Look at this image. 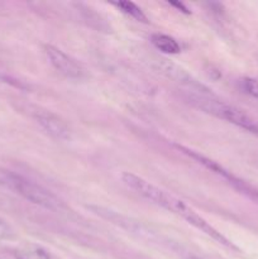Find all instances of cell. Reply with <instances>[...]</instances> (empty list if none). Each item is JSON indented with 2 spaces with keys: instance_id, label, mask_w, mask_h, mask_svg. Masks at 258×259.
I'll return each mask as SVG.
<instances>
[{
  "instance_id": "1",
  "label": "cell",
  "mask_w": 258,
  "mask_h": 259,
  "mask_svg": "<svg viewBox=\"0 0 258 259\" xmlns=\"http://www.w3.org/2000/svg\"><path fill=\"white\" fill-rule=\"evenodd\" d=\"M121 181H123V184L125 185L128 189H131L132 191L138 194L139 196L148 200V201L153 202V204L158 205V206L163 207L167 211L172 212V214L177 215V217L182 218V219L186 220L190 225H192V227L196 228L197 230H200V232H202L204 234H206L207 237L214 239L215 242L219 243L223 247L228 248V249L239 250L237 245L233 244L227 237H224L222 233L218 232L214 227H211L201 215L197 214V212L195 211L194 209H191L189 205L185 204L182 200L177 199L176 196H174V195L169 194V192L159 189L158 186L151 184V182L144 180L143 177L138 176V175L132 174V172H123V174H121Z\"/></svg>"
},
{
  "instance_id": "2",
  "label": "cell",
  "mask_w": 258,
  "mask_h": 259,
  "mask_svg": "<svg viewBox=\"0 0 258 259\" xmlns=\"http://www.w3.org/2000/svg\"><path fill=\"white\" fill-rule=\"evenodd\" d=\"M0 184L5 185L23 199L40 207L53 210V211H60L65 209L62 200L58 199L50 190L14 172L0 169Z\"/></svg>"
},
{
  "instance_id": "3",
  "label": "cell",
  "mask_w": 258,
  "mask_h": 259,
  "mask_svg": "<svg viewBox=\"0 0 258 259\" xmlns=\"http://www.w3.org/2000/svg\"><path fill=\"white\" fill-rule=\"evenodd\" d=\"M187 98L196 108L201 109L205 113L211 114L222 120L234 124L249 133L258 136V123L254 119L250 118L247 113L238 109L237 106L220 100L215 94L209 96H187Z\"/></svg>"
},
{
  "instance_id": "4",
  "label": "cell",
  "mask_w": 258,
  "mask_h": 259,
  "mask_svg": "<svg viewBox=\"0 0 258 259\" xmlns=\"http://www.w3.org/2000/svg\"><path fill=\"white\" fill-rule=\"evenodd\" d=\"M151 62L154 70L179 85L187 94V96H209L214 94L204 83L197 81L191 73L187 72L184 67L166 58H153Z\"/></svg>"
},
{
  "instance_id": "5",
  "label": "cell",
  "mask_w": 258,
  "mask_h": 259,
  "mask_svg": "<svg viewBox=\"0 0 258 259\" xmlns=\"http://www.w3.org/2000/svg\"><path fill=\"white\" fill-rule=\"evenodd\" d=\"M43 51H45L51 65L61 75L67 78H72V80H81L85 77V70L82 68V66L75 58L63 52L62 50L52 45H45Z\"/></svg>"
},
{
  "instance_id": "6",
  "label": "cell",
  "mask_w": 258,
  "mask_h": 259,
  "mask_svg": "<svg viewBox=\"0 0 258 259\" xmlns=\"http://www.w3.org/2000/svg\"><path fill=\"white\" fill-rule=\"evenodd\" d=\"M35 120L40 128L57 141H68L71 139V129L63 119L51 111H38L35 114Z\"/></svg>"
},
{
  "instance_id": "7",
  "label": "cell",
  "mask_w": 258,
  "mask_h": 259,
  "mask_svg": "<svg viewBox=\"0 0 258 259\" xmlns=\"http://www.w3.org/2000/svg\"><path fill=\"white\" fill-rule=\"evenodd\" d=\"M151 42L157 50L168 55H177L181 51L180 43L174 37L164 33H154L151 35Z\"/></svg>"
},
{
  "instance_id": "8",
  "label": "cell",
  "mask_w": 258,
  "mask_h": 259,
  "mask_svg": "<svg viewBox=\"0 0 258 259\" xmlns=\"http://www.w3.org/2000/svg\"><path fill=\"white\" fill-rule=\"evenodd\" d=\"M17 259H51V255L46 249L35 244H25L14 250Z\"/></svg>"
},
{
  "instance_id": "9",
  "label": "cell",
  "mask_w": 258,
  "mask_h": 259,
  "mask_svg": "<svg viewBox=\"0 0 258 259\" xmlns=\"http://www.w3.org/2000/svg\"><path fill=\"white\" fill-rule=\"evenodd\" d=\"M113 5H115L118 9H120V12H123L124 14H126L128 17L133 18V19L137 20V22L148 23V18H147V15L144 14L143 10H142L138 5L134 4V3L116 2V3H113Z\"/></svg>"
},
{
  "instance_id": "10",
  "label": "cell",
  "mask_w": 258,
  "mask_h": 259,
  "mask_svg": "<svg viewBox=\"0 0 258 259\" xmlns=\"http://www.w3.org/2000/svg\"><path fill=\"white\" fill-rule=\"evenodd\" d=\"M240 86L248 95L258 98V80L252 77H244L240 80Z\"/></svg>"
},
{
  "instance_id": "11",
  "label": "cell",
  "mask_w": 258,
  "mask_h": 259,
  "mask_svg": "<svg viewBox=\"0 0 258 259\" xmlns=\"http://www.w3.org/2000/svg\"><path fill=\"white\" fill-rule=\"evenodd\" d=\"M15 237L14 229L5 222L4 219L0 218V239H13Z\"/></svg>"
},
{
  "instance_id": "12",
  "label": "cell",
  "mask_w": 258,
  "mask_h": 259,
  "mask_svg": "<svg viewBox=\"0 0 258 259\" xmlns=\"http://www.w3.org/2000/svg\"><path fill=\"white\" fill-rule=\"evenodd\" d=\"M0 81H2V82H5V83H9V85H12V86H15V88H18V89H24V86L22 85V82H19L17 78H14L13 76H10L9 73L5 72L3 68H0Z\"/></svg>"
},
{
  "instance_id": "13",
  "label": "cell",
  "mask_w": 258,
  "mask_h": 259,
  "mask_svg": "<svg viewBox=\"0 0 258 259\" xmlns=\"http://www.w3.org/2000/svg\"><path fill=\"white\" fill-rule=\"evenodd\" d=\"M169 5H172V7L179 8V9H181V12H184V13H189L187 8H185L184 4H181V3H169Z\"/></svg>"
},
{
  "instance_id": "14",
  "label": "cell",
  "mask_w": 258,
  "mask_h": 259,
  "mask_svg": "<svg viewBox=\"0 0 258 259\" xmlns=\"http://www.w3.org/2000/svg\"><path fill=\"white\" fill-rule=\"evenodd\" d=\"M185 259H202V258L196 257V255H187V257L185 258Z\"/></svg>"
},
{
  "instance_id": "15",
  "label": "cell",
  "mask_w": 258,
  "mask_h": 259,
  "mask_svg": "<svg viewBox=\"0 0 258 259\" xmlns=\"http://www.w3.org/2000/svg\"><path fill=\"white\" fill-rule=\"evenodd\" d=\"M0 259H2V258H0Z\"/></svg>"
}]
</instances>
